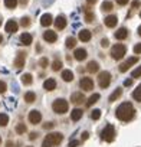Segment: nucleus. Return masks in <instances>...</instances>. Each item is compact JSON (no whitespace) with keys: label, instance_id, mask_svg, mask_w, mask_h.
<instances>
[{"label":"nucleus","instance_id":"f257e3e1","mask_svg":"<svg viewBox=\"0 0 141 147\" xmlns=\"http://www.w3.org/2000/svg\"><path fill=\"white\" fill-rule=\"evenodd\" d=\"M134 114H135V110H134V107H132L131 102H122L117 108V111H115L117 118L121 120V121H130V120H132Z\"/></svg>","mask_w":141,"mask_h":147},{"label":"nucleus","instance_id":"f03ea898","mask_svg":"<svg viewBox=\"0 0 141 147\" xmlns=\"http://www.w3.org/2000/svg\"><path fill=\"white\" fill-rule=\"evenodd\" d=\"M52 108H53V111L58 113V114H65V113L68 111V108H69V104H68L66 100H63V98H58V100L53 101Z\"/></svg>","mask_w":141,"mask_h":147},{"label":"nucleus","instance_id":"7ed1b4c3","mask_svg":"<svg viewBox=\"0 0 141 147\" xmlns=\"http://www.w3.org/2000/svg\"><path fill=\"white\" fill-rule=\"evenodd\" d=\"M101 138H102L104 141H107V143L114 141V138H115V127H114L112 124H107L105 128H104L102 133H101Z\"/></svg>","mask_w":141,"mask_h":147},{"label":"nucleus","instance_id":"20e7f679","mask_svg":"<svg viewBox=\"0 0 141 147\" xmlns=\"http://www.w3.org/2000/svg\"><path fill=\"white\" fill-rule=\"evenodd\" d=\"M125 53H127V48H125L122 43H117V45H114L112 49H111V55H112V58H114L115 61L122 59Z\"/></svg>","mask_w":141,"mask_h":147},{"label":"nucleus","instance_id":"39448f33","mask_svg":"<svg viewBox=\"0 0 141 147\" xmlns=\"http://www.w3.org/2000/svg\"><path fill=\"white\" fill-rule=\"evenodd\" d=\"M49 144H52V146H58V144H60L62 143V140H63V136L60 134V133H50V134H48L46 136V138H45Z\"/></svg>","mask_w":141,"mask_h":147},{"label":"nucleus","instance_id":"423d86ee","mask_svg":"<svg viewBox=\"0 0 141 147\" xmlns=\"http://www.w3.org/2000/svg\"><path fill=\"white\" fill-rule=\"evenodd\" d=\"M98 82H99V87L101 88H107L109 84H111V74L104 71L99 74V77H98Z\"/></svg>","mask_w":141,"mask_h":147},{"label":"nucleus","instance_id":"0eeeda50","mask_svg":"<svg viewBox=\"0 0 141 147\" xmlns=\"http://www.w3.org/2000/svg\"><path fill=\"white\" fill-rule=\"evenodd\" d=\"M25 61H26V52H23V51H19L17 52V55H16V58H15V66L17 68V69H20L22 66H25Z\"/></svg>","mask_w":141,"mask_h":147},{"label":"nucleus","instance_id":"6e6552de","mask_svg":"<svg viewBox=\"0 0 141 147\" xmlns=\"http://www.w3.org/2000/svg\"><path fill=\"white\" fill-rule=\"evenodd\" d=\"M79 87H81L84 91H92V90H94V81H92L91 78L85 77V78H82V80H81Z\"/></svg>","mask_w":141,"mask_h":147},{"label":"nucleus","instance_id":"1a4fd4ad","mask_svg":"<svg viewBox=\"0 0 141 147\" xmlns=\"http://www.w3.org/2000/svg\"><path fill=\"white\" fill-rule=\"evenodd\" d=\"M137 62H138V56H132V58H130L128 61H125L124 63L120 65V71H121V72H125V71H128V69L131 68V65H134V63H137Z\"/></svg>","mask_w":141,"mask_h":147},{"label":"nucleus","instance_id":"9d476101","mask_svg":"<svg viewBox=\"0 0 141 147\" xmlns=\"http://www.w3.org/2000/svg\"><path fill=\"white\" fill-rule=\"evenodd\" d=\"M40 120H42V114H40L38 110H32V111L29 113V121H30L32 124H39Z\"/></svg>","mask_w":141,"mask_h":147},{"label":"nucleus","instance_id":"9b49d317","mask_svg":"<svg viewBox=\"0 0 141 147\" xmlns=\"http://www.w3.org/2000/svg\"><path fill=\"white\" fill-rule=\"evenodd\" d=\"M85 101V97L82 92H74L72 95H70V102H74L75 105H79Z\"/></svg>","mask_w":141,"mask_h":147},{"label":"nucleus","instance_id":"f8f14e48","mask_svg":"<svg viewBox=\"0 0 141 147\" xmlns=\"http://www.w3.org/2000/svg\"><path fill=\"white\" fill-rule=\"evenodd\" d=\"M43 39H45L48 43H53V42L58 40V35H56V32H53V30H46V32L43 33Z\"/></svg>","mask_w":141,"mask_h":147},{"label":"nucleus","instance_id":"ddd939ff","mask_svg":"<svg viewBox=\"0 0 141 147\" xmlns=\"http://www.w3.org/2000/svg\"><path fill=\"white\" fill-rule=\"evenodd\" d=\"M17 28H19V25H17L16 20H7L5 29H6L7 33H15V32H17Z\"/></svg>","mask_w":141,"mask_h":147},{"label":"nucleus","instance_id":"4468645a","mask_svg":"<svg viewBox=\"0 0 141 147\" xmlns=\"http://www.w3.org/2000/svg\"><path fill=\"white\" fill-rule=\"evenodd\" d=\"M104 23H105V26H107V28H115V26H117V23H118V19H117V16L111 15V16H107V18H105Z\"/></svg>","mask_w":141,"mask_h":147},{"label":"nucleus","instance_id":"2eb2a0df","mask_svg":"<svg viewBox=\"0 0 141 147\" xmlns=\"http://www.w3.org/2000/svg\"><path fill=\"white\" fill-rule=\"evenodd\" d=\"M74 56H75V59L77 61H84V59H87V56H88V53H87V51L85 49H82V48H79V49H75V52H74Z\"/></svg>","mask_w":141,"mask_h":147},{"label":"nucleus","instance_id":"dca6fc26","mask_svg":"<svg viewBox=\"0 0 141 147\" xmlns=\"http://www.w3.org/2000/svg\"><path fill=\"white\" fill-rule=\"evenodd\" d=\"M78 36H79V40H82V42H89L91 38H92V33H91L88 29H82Z\"/></svg>","mask_w":141,"mask_h":147},{"label":"nucleus","instance_id":"f3484780","mask_svg":"<svg viewBox=\"0 0 141 147\" xmlns=\"http://www.w3.org/2000/svg\"><path fill=\"white\" fill-rule=\"evenodd\" d=\"M114 36H115V39H118V40H124V39L128 36V30H127L125 28H120V29L114 33Z\"/></svg>","mask_w":141,"mask_h":147},{"label":"nucleus","instance_id":"a211bd4d","mask_svg":"<svg viewBox=\"0 0 141 147\" xmlns=\"http://www.w3.org/2000/svg\"><path fill=\"white\" fill-rule=\"evenodd\" d=\"M32 40H33V38H32V35H30V33L25 32V33H22V35H20V42H22V45L29 46V45L32 43Z\"/></svg>","mask_w":141,"mask_h":147},{"label":"nucleus","instance_id":"6ab92c4d","mask_svg":"<svg viewBox=\"0 0 141 147\" xmlns=\"http://www.w3.org/2000/svg\"><path fill=\"white\" fill-rule=\"evenodd\" d=\"M43 88H45L46 91H53V90L56 88V81H55L53 78H48V80L45 81V84H43Z\"/></svg>","mask_w":141,"mask_h":147},{"label":"nucleus","instance_id":"aec40b11","mask_svg":"<svg viewBox=\"0 0 141 147\" xmlns=\"http://www.w3.org/2000/svg\"><path fill=\"white\" fill-rule=\"evenodd\" d=\"M62 80L65 81V82H70L74 80V74H72V71L70 69H63L62 71Z\"/></svg>","mask_w":141,"mask_h":147},{"label":"nucleus","instance_id":"412c9836","mask_svg":"<svg viewBox=\"0 0 141 147\" xmlns=\"http://www.w3.org/2000/svg\"><path fill=\"white\" fill-rule=\"evenodd\" d=\"M53 23V19H52V16L49 15V13H45L42 18H40V25L42 26H49V25H52Z\"/></svg>","mask_w":141,"mask_h":147},{"label":"nucleus","instance_id":"4be33fe9","mask_svg":"<svg viewBox=\"0 0 141 147\" xmlns=\"http://www.w3.org/2000/svg\"><path fill=\"white\" fill-rule=\"evenodd\" d=\"M53 23H55L56 29H65V28H66V19H65L63 16H58Z\"/></svg>","mask_w":141,"mask_h":147},{"label":"nucleus","instance_id":"5701e85b","mask_svg":"<svg viewBox=\"0 0 141 147\" xmlns=\"http://www.w3.org/2000/svg\"><path fill=\"white\" fill-rule=\"evenodd\" d=\"M82 110L81 108H75V110H72L70 111V118H72V121H78V120H81L82 118Z\"/></svg>","mask_w":141,"mask_h":147},{"label":"nucleus","instance_id":"b1692460","mask_svg":"<svg viewBox=\"0 0 141 147\" xmlns=\"http://www.w3.org/2000/svg\"><path fill=\"white\" fill-rule=\"evenodd\" d=\"M25 101L29 102V104H32L33 101H36V94H35L33 91H28V92L25 94Z\"/></svg>","mask_w":141,"mask_h":147},{"label":"nucleus","instance_id":"393cba45","mask_svg":"<svg viewBox=\"0 0 141 147\" xmlns=\"http://www.w3.org/2000/svg\"><path fill=\"white\" fill-rule=\"evenodd\" d=\"M88 72H98V69H99V63L98 62H95V61H91L89 63H88Z\"/></svg>","mask_w":141,"mask_h":147},{"label":"nucleus","instance_id":"a878e982","mask_svg":"<svg viewBox=\"0 0 141 147\" xmlns=\"http://www.w3.org/2000/svg\"><path fill=\"white\" fill-rule=\"evenodd\" d=\"M121 94H122V90H121V88H117V90H115V91H114V92L109 95V101L112 102V101L118 100V98L121 97Z\"/></svg>","mask_w":141,"mask_h":147},{"label":"nucleus","instance_id":"bb28decb","mask_svg":"<svg viewBox=\"0 0 141 147\" xmlns=\"http://www.w3.org/2000/svg\"><path fill=\"white\" fill-rule=\"evenodd\" d=\"M132 98H134L135 101H140V102H141V84L134 90V92H132Z\"/></svg>","mask_w":141,"mask_h":147},{"label":"nucleus","instance_id":"cd10ccee","mask_svg":"<svg viewBox=\"0 0 141 147\" xmlns=\"http://www.w3.org/2000/svg\"><path fill=\"white\" fill-rule=\"evenodd\" d=\"M22 82H23L25 85H30V84L33 82V78H32L30 74H25V75H22Z\"/></svg>","mask_w":141,"mask_h":147},{"label":"nucleus","instance_id":"c85d7f7f","mask_svg":"<svg viewBox=\"0 0 141 147\" xmlns=\"http://www.w3.org/2000/svg\"><path fill=\"white\" fill-rule=\"evenodd\" d=\"M101 9H102L104 12H111V10L114 9V6H112V3H111V2H108V0H105V2L102 3V6H101Z\"/></svg>","mask_w":141,"mask_h":147},{"label":"nucleus","instance_id":"c756f323","mask_svg":"<svg viewBox=\"0 0 141 147\" xmlns=\"http://www.w3.org/2000/svg\"><path fill=\"white\" fill-rule=\"evenodd\" d=\"M98 100H99V94H94V95H91V97H89V100L87 101V105H88V107H91V105H92V104H95Z\"/></svg>","mask_w":141,"mask_h":147},{"label":"nucleus","instance_id":"7c9ffc66","mask_svg":"<svg viewBox=\"0 0 141 147\" xmlns=\"http://www.w3.org/2000/svg\"><path fill=\"white\" fill-rule=\"evenodd\" d=\"M7 123H9V117H7V114H0V127H5V125H7Z\"/></svg>","mask_w":141,"mask_h":147},{"label":"nucleus","instance_id":"2f4dec72","mask_svg":"<svg viewBox=\"0 0 141 147\" xmlns=\"http://www.w3.org/2000/svg\"><path fill=\"white\" fill-rule=\"evenodd\" d=\"M5 6L7 9H15L17 6V0H5Z\"/></svg>","mask_w":141,"mask_h":147},{"label":"nucleus","instance_id":"473e14b6","mask_svg":"<svg viewBox=\"0 0 141 147\" xmlns=\"http://www.w3.org/2000/svg\"><path fill=\"white\" fill-rule=\"evenodd\" d=\"M75 45H77V39L75 38H68L66 39V48H75Z\"/></svg>","mask_w":141,"mask_h":147},{"label":"nucleus","instance_id":"72a5a7b5","mask_svg":"<svg viewBox=\"0 0 141 147\" xmlns=\"http://www.w3.org/2000/svg\"><path fill=\"white\" fill-rule=\"evenodd\" d=\"M60 68H62V61L55 59V61H53V63H52V69H53V71H59Z\"/></svg>","mask_w":141,"mask_h":147},{"label":"nucleus","instance_id":"f704fd0d","mask_svg":"<svg viewBox=\"0 0 141 147\" xmlns=\"http://www.w3.org/2000/svg\"><path fill=\"white\" fill-rule=\"evenodd\" d=\"M16 133H17V134H23V133H26V125L22 124V123L17 124V125H16Z\"/></svg>","mask_w":141,"mask_h":147},{"label":"nucleus","instance_id":"c9c22d12","mask_svg":"<svg viewBox=\"0 0 141 147\" xmlns=\"http://www.w3.org/2000/svg\"><path fill=\"white\" fill-rule=\"evenodd\" d=\"M99 117H101V110H94L92 114H91V118L92 120H99Z\"/></svg>","mask_w":141,"mask_h":147},{"label":"nucleus","instance_id":"e433bc0d","mask_svg":"<svg viewBox=\"0 0 141 147\" xmlns=\"http://www.w3.org/2000/svg\"><path fill=\"white\" fill-rule=\"evenodd\" d=\"M131 75H132V78H138V77H141V66H138L137 69H134Z\"/></svg>","mask_w":141,"mask_h":147},{"label":"nucleus","instance_id":"4c0bfd02","mask_svg":"<svg viewBox=\"0 0 141 147\" xmlns=\"http://www.w3.org/2000/svg\"><path fill=\"white\" fill-rule=\"evenodd\" d=\"M92 20H94V13H91V12H88V10H87V15H85V22H88V23H89V22H92Z\"/></svg>","mask_w":141,"mask_h":147},{"label":"nucleus","instance_id":"58836bf2","mask_svg":"<svg viewBox=\"0 0 141 147\" xmlns=\"http://www.w3.org/2000/svg\"><path fill=\"white\" fill-rule=\"evenodd\" d=\"M6 90H7L6 82H5V81H0V94H5V92H6Z\"/></svg>","mask_w":141,"mask_h":147},{"label":"nucleus","instance_id":"ea45409f","mask_svg":"<svg viewBox=\"0 0 141 147\" xmlns=\"http://www.w3.org/2000/svg\"><path fill=\"white\" fill-rule=\"evenodd\" d=\"M20 23H22V26H23V28H28V26L30 25V20H29V18H23Z\"/></svg>","mask_w":141,"mask_h":147},{"label":"nucleus","instance_id":"a19ab883","mask_svg":"<svg viewBox=\"0 0 141 147\" xmlns=\"http://www.w3.org/2000/svg\"><path fill=\"white\" fill-rule=\"evenodd\" d=\"M134 53H135V55H140V53H141V43H137V45L134 46Z\"/></svg>","mask_w":141,"mask_h":147},{"label":"nucleus","instance_id":"79ce46f5","mask_svg":"<svg viewBox=\"0 0 141 147\" xmlns=\"http://www.w3.org/2000/svg\"><path fill=\"white\" fill-rule=\"evenodd\" d=\"M39 65H40L42 68H46V66H48V59H46V58H42V59L39 61Z\"/></svg>","mask_w":141,"mask_h":147},{"label":"nucleus","instance_id":"37998d69","mask_svg":"<svg viewBox=\"0 0 141 147\" xmlns=\"http://www.w3.org/2000/svg\"><path fill=\"white\" fill-rule=\"evenodd\" d=\"M79 146V141L78 140H72V141H69V147H77Z\"/></svg>","mask_w":141,"mask_h":147},{"label":"nucleus","instance_id":"c03bdc74","mask_svg":"<svg viewBox=\"0 0 141 147\" xmlns=\"http://www.w3.org/2000/svg\"><path fill=\"white\" fill-rule=\"evenodd\" d=\"M128 2H130V0H117V5H120V6H125Z\"/></svg>","mask_w":141,"mask_h":147},{"label":"nucleus","instance_id":"a18cd8bd","mask_svg":"<svg viewBox=\"0 0 141 147\" xmlns=\"http://www.w3.org/2000/svg\"><path fill=\"white\" fill-rule=\"evenodd\" d=\"M108 45H109L108 39H102V40H101V46H102V48H107Z\"/></svg>","mask_w":141,"mask_h":147},{"label":"nucleus","instance_id":"49530a36","mask_svg":"<svg viewBox=\"0 0 141 147\" xmlns=\"http://www.w3.org/2000/svg\"><path fill=\"white\" fill-rule=\"evenodd\" d=\"M53 127V123H46V124H43V128L45 130H49V128H52Z\"/></svg>","mask_w":141,"mask_h":147},{"label":"nucleus","instance_id":"de8ad7c7","mask_svg":"<svg viewBox=\"0 0 141 147\" xmlns=\"http://www.w3.org/2000/svg\"><path fill=\"white\" fill-rule=\"evenodd\" d=\"M140 6V2H138V0H135V2H132V9H137Z\"/></svg>","mask_w":141,"mask_h":147},{"label":"nucleus","instance_id":"09e8293b","mask_svg":"<svg viewBox=\"0 0 141 147\" xmlns=\"http://www.w3.org/2000/svg\"><path fill=\"white\" fill-rule=\"evenodd\" d=\"M131 84H132V80H127V81H124V85H125V87H130Z\"/></svg>","mask_w":141,"mask_h":147},{"label":"nucleus","instance_id":"8fccbe9b","mask_svg":"<svg viewBox=\"0 0 141 147\" xmlns=\"http://www.w3.org/2000/svg\"><path fill=\"white\" fill-rule=\"evenodd\" d=\"M36 137H38V133H30V136H29V138H30V140H35Z\"/></svg>","mask_w":141,"mask_h":147},{"label":"nucleus","instance_id":"3c124183","mask_svg":"<svg viewBox=\"0 0 141 147\" xmlns=\"http://www.w3.org/2000/svg\"><path fill=\"white\" fill-rule=\"evenodd\" d=\"M42 147H53V146H52V144H49L46 140H43V144H42Z\"/></svg>","mask_w":141,"mask_h":147},{"label":"nucleus","instance_id":"603ef678","mask_svg":"<svg viewBox=\"0 0 141 147\" xmlns=\"http://www.w3.org/2000/svg\"><path fill=\"white\" fill-rule=\"evenodd\" d=\"M88 137H89V134H88L87 131H85V133H82V140H87Z\"/></svg>","mask_w":141,"mask_h":147},{"label":"nucleus","instance_id":"864d4df0","mask_svg":"<svg viewBox=\"0 0 141 147\" xmlns=\"http://www.w3.org/2000/svg\"><path fill=\"white\" fill-rule=\"evenodd\" d=\"M87 2H88V5H95L97 0H87Z\"/></svg>","mask_w":141,"mask_h":147},{"label":"nucleus","instance_id":"5fc2aeb1","mask_svg":"<svg viewBox=\"0 0 141 147\" xmlns=\"http://www.w3.org/2000/svg\"><path fill=\"white\" fill-rule=\"evenodd\" d=\"M138 35H140V36H141V26H140V28H138Z\"/></svg>","mask_w":141,"mask_h":147},{"label":"nucleus","instance_id":"6e6d98bb","mask_svg":"<svg viewBox=\"0 0 141 147\" xmlns=\"http://www.w3.org/2000/svg\"><path fill=\"white\" fill-rule=\"evenodd\" d=\"M2 42H3V36H2V35H0V43H2Z\"/></svg>","mask_w":141,"mask_h":147},{"label":"nucleus","instance_id":"4d7b16f0","mask_svg":"<svg viewBox=\"0 0 141 147\" xmlns=\"http://www.w3.org/2000/svg\"><path fill=\"white\" fill-rule=\"evenodd\" d=\"M0 144H2V137H0Z\"/></svg>","mask_w":141,"mask_h":147},{"label":"nucleus","instance_id":"13d9d810","mask_svg":"<svg viewBox=\"0 0 141 147\" xmlns=\"http://www.w3.org/2000/svg\"><path fill=\"white\" fill-rule=\"evenodd\" d=\"M0 26H2V20H0Z\"/></svg>","mask_w":141,"mask_h":147},{"label":"nucleus","instance_id":"bf43d9fd","mask_svg":"<svg viewBox=\"0 0 141 147\" xmlns=\"http://www.w3.org/2000/svg\"><path fill=\"white\" fill-rule=\"evenodd\" d=\"M140 18H141V12H140Z\"/></svg>","mask_w":141,"mask_h":147},{"label":"nucleus","instance_id":"052dcab7","mask_svg":"<svg viewBox=\"0 0 141 147\" xmlns=\"http://www.w3.org/2000/svg\"><path fill=\"white\" fill-rule=\"evenodd\" d=\"M28 147H32V146H28Z\"/></svg>","mask_w":141,"mask_h":147}]
</instances>
